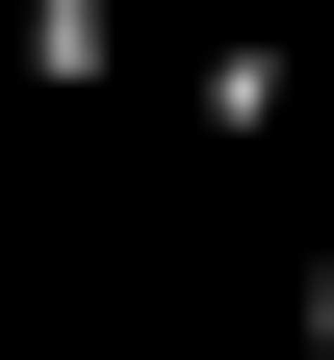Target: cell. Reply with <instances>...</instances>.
Returning <instances> with one entry per match:
<instances>
[{
  "label": "cell",
  "mask_w": 334,
  "mask_h": 360,
  "mask_svg": "<svg viewBox=\"0 0 334 360\" xmlns=\"http://www.w3.org/2000/svg\"><path fill=\"white\" fill-rule=\"evenodd\" d=\"M309 360H334V206H309Z\"/></svg>",
  "instance_id": "cell-1"
}]
</instances>
